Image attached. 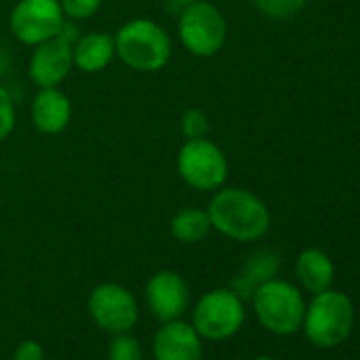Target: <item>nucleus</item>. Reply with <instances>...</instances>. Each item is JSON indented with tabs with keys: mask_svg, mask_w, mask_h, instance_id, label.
Segmentation results:
<instances>
[{
	"mask_svg": "<svg viewBox=\"0 0 360 360\" xmlns=\"http://www.w3.org/2000/svg\"><path fill=\"white\" fill-rule=\"evenodd\" d=\"M176 167L185 185L195 191H219L229 174L225 153L208 138L187 140L180 146Z\"/></svg>",
	"mask_w": 360,
	"mask_h": 360,
	"instance_id": "7",
	"label": "nucleus"
},
{
	"mask_svg": "<svg viewBox=\"0 0 360 360\" xmlns=\"http://www.w3.org/2000/svg\"><path fill=\"white\" fill-rule=\"evenodd\" d=\"M198 3V0H167V11H174V13H180L183 9H187L189 5Z\"/></svg>",
	"mask_w": 360,
	"mask_h": 360,
	"instance_id": "24",
	"label": "nucleus"
},
{
	"mask_svg": "<svg viewBox=\"0 0 360 360\" xmlns=\"http://www.w3.org/2000/svg\"><path fill=\"white\" fill-rule=\"evenodd\" d=\"M115 58V37L106 32H89L72 45V62L83 72H100Z\"/></svg>",
	"mask_w": 360,
	"mask_h": 360,
	"instance_id": "15",
	"label": "nucleus"
},
{
	"mask_svg": "<svg viewBox=\"0 0 360 360\" xmlns=\"http://www.w3.org/2000/svg\"><path fill=\"white\" fill-rule=\"evenodd\" d=\"M115 56L131 70L157 72L172 58V41L167 32L150 20H131L115 34Z\"/></svg>",
	"mask_w": 360,
	"mask_h": 360,
	"instance_id": "2",
	"label": "nucleus"
},
{
	"mask_svg": "<svg viewBox=\"0 0 360 360\" xmlns=\"http://www.w3.org/2000/svg\"><path fill=\"white\" fill-rule=\"evenodd\" d=\"M180 131L187 140H198V138H206L210 131V121L208 115L202 108H189L180 117Z\"/></svg>",
	"mask_w": 360,
	"mask_h": 360,
	"instance_id": "19",
	"label": "nucleus"
},
{
	"mask_svg": "<svg viewBox=\"0 0 360 360\" xmlns=\"http://www.w3.org/2000/svg\"><path fill=\"white\" fill-rule=\"evenodd\" d=\"M244 320V299L231 288H214L202 295L195 303L191 324L202 339L223 341L240 333Z\"/></svg>",
	"mask_w": 360,
	"mask_h": 360,
	"instance_id": "5",
	"label": "nucleus"
},
{
	"mask_svg": "<svg viewBox=\"0 0 360 360\" xmlns=\"http://www.w3.org/2000/svg\"><path fill=\"white\" fill-rule=\"evenodd\" d=\"M72 66V43L58 34L37 45L28 64V75L37 87H58L70 75Z\"/></svg>",
	"mask_w": 360,
	"mask_h": 360,
	"instance_id": "11",
	"label": "nucleus"
},
{
	"mask_svg": "<svg viewBox=\"0 0 360 360\" xmlns=\"http://www.w3.org/2000/svg\"><path fill=\"white\" fill-rule=\"evenodd\" d=\"M354 303L341 290H322L314 295L309 305H305L303 333L316 347H337L341 345L354 328Z\"/></svg>",
	"mask_w": 360,
	"mask_h": 360,
	"instance_id": "3",
	"label": "nucleus"
},
{
	"mask_svg": "<svg viewBox=\"0 0 360 360\" xmlns=\"http://www.w3.org/2000/svg\"><path fill=\"white\" fill-rule=\"evenodd\" d=\"M60 5L68 20L81 22V20H87L98 13L102 0H60Z\"/></svg>",
	"mask_w": 360,
	"mask_h": 360,
	"instance_id": "21",
	"label": "nucleus"
},
{
	"mask_svg": "<svg viewBox=\"0 0 360 360\" xmlns=\"http://www.w3.org/2000/svg\"><path fill=\"white\" fill-rule=\"evenodd\" d=\"M202 337L193 324L185 320H169L155 333L153 356L155 360H202Z\"/></svg>",
	"mask_w": 360,
	"mask_h": 360,
	"instance_id": "12",
	"label": "nucleus"
},
{
	"mask_svg": "<svg viewBox=\"0 0 360 360\" xmlns=\"http://www.w3.org/2000/svg\"><path fill=\"white\" fill-rule=\"evenodd\" d=\"M64 22L60 0H20L11 11L13 37L30 47L58 37Z\"/></svg>",
	"mask_w": 360,
	"mask_h": 360,
	"instance_id": "8",
	"label": "nucleus"
},
{
	"mask_svg": "<svg viewBox=\"0 0 360 360\" xmlns=\"http://www.w3.org/2000/svg\"><path fill=\"white\" fill-rule=\"evenodd\" d=\"M32 123L43 134H60L68 127L72 117V104L58 87H41L32 100Z\"/></svg>",
	"mask_w": 360,
	"mask_h": 360,
	"instance_id": "13",
	"label": "nucleus"
},
{
	"mask_svg": "<svg viewBox=\"0 0 360 360\" xmlns=\"http://www.w3.org/2000/svg\"><path fill=\"white\" fill-rule=\"evenodd\" d=\"M252 3L271 20H290L305 7L307 0H252Z\"/></svg>",
	"mask_w": 360,
	"mask_h": 360,
	"instance_id": "18",
	"label": "nucleus"
},
{
	"mask_svg": "<svg viewBox=\"0 0 360 360\" xmlns=\"http://www.w3.org/2000/svg\"><path fill=\"white\" fill-rule=\"evenodd\" d=\"M108 360H142V347L138 339L127 333H117L108 345Z\"/></svg>",
	"mask_w": 360,
	"mask_h": 360,
	"instance_id": "20",
	"label": "nucleus"
},
{
	"mask_svg": "<svg viewBox=\"0 0 360 360\" xmlns=\"http://www.w3.org/2000/svg\"><path fill=\"white\" fill-rule=\"evenodd\" d=\"M13 360H45V349L39 341H22L13 352Z\"/></svg>",
	"mask_w": 360,
	"mask_h": 360,
	"instance_id": "23",
	"label": "nucleus"
},
{
	"mask_svg": "<svg viewBox=\"0 0 360 360\" xmlns=\"http://www.w3.org/2000/svg\"><path fill=\"white\" fill-rule=\"evenodd\" d=\"M295 276L299 284L311 292L318 295L322 290H328L335 278V265L330 257L320 248H305L295 263Z\"/></svg>",
	"mask_w": 360,
	"mask_h": 360,
	"instance_id": "14",
	"label": "nucleus"
},
{
	"mask_svg": "<svg viewBox=\"0 0 360 360\" xmlns=\"http://www.w3.org/2000/svg\"><path fill=\"white\" fill-rule=\"evenodd\" d=\"M178 37L195 58H212L227 39L225 15L206 0H198L178 13Z\"/></svg>",
	"mask_w": 360,
	"mask_h": 360,
	"instance_id": "6",
	"label": "nucleus"
},
{
	"mask_svg": "<svg viewBox=\"0 0 360 360\" xmlns=\"http://www.w3.org/2000/svg\"><path fill=\"white\" fill-rule=\"evenodd\" d=\"M276 271H278V257L269 250H261L246 263L244 271L233 280L231 290L238 292L242 299L252 297L257 286L271 280L276 276Z\"/></svg>",
	"mask_w": 360,
	"mask_h": 360,
	"instance_id": "16",
	"label": "nucleus"
},
{
	"mask_svg": "<svg viewBox=\"0 0 360 360\" xmlns=\"http://www.w3.org/2000/svg\"><path fill=\"white\" fill-rule=\"evenodd\" d=\"M172 236L183 244H198L208 238L212 223L204 208H183L172 217Z\"/></svg>",
	"mask_w": 360,
	"mask_h": 360,
	"instance_id": "17",
	"label": "nucleus"
},
{
	"mask_svg": "<svg viewBox=\"0 0 360 360\" xmlns=\"http://www.w3.org/2000/svg\"><path fill=\"white\" fill-rule=\"evenodd\" d=\"M252 307L257 320L274 335H295L305 316V301L301 290L284 280H267L252 292Z\"/></svg>",
	"mask_w": 360,
	"mask_h": 360,
	"instance_id": "4",
	"label": "nucleus"
},
{
	"mask_svg": "<svg viewBox=\"0 0 360 360\" xmlns=\"http://www.w3.org/2000/svg\"><path fill=\"white\" fill-rule=\"evenodd\" d=\"M206 210L212 229L236 242H255L263 238L271 225L265 202L240 187H221Z\"/></svg>",
	"mask_w": 360,
	"mask_h": 360,
	"instance_id": "1",
	"label": "nucleus"
},
{
	"mask_svg": "<svg viewBox=\"0 0 360 360\" xmlns=\"http://www.w3.org/2000/svg\"><path fill=\"white\" fill-rule=\"evenodd\" d=\"M15 127V106L11 94L0 85V142L9 138Z\"/></svg>",
	"mask_w": 360,
	"mask_h": 360,
	"instance_id": "22",
	"label": "nucleus"
},
{
	"mask_svg": "<svg viewBox=\"0 0 360 360\" xmlns=\"http://www.w3.org/2000/svg\"><path fill=\"white\" fill-rule=\"evenodd\" d=\"M144 295L150 314L161 322L178 320L189 307V286L183 276L172 269H161L150 276Z\"/></svg>",
	"mask_w": 360,
	"mask_h": 360,
	"instance_id": "10",
	"label": "nucleus"
},
{
	"mask_svg": "<svg viewBox=\"0 0 360 360\" xmlns=\"http://www.w3.org/2000/svg\"><path fill=\"white\" fill-rule=\"evenodd\" d=\"M252 360H276V358H271V356H257V358H252Z\"/></svg>",
	"mask_w": 360,
	"mask_h": 360,
	"instance_id": "25",
	"label": "nucleus"
},
{
	"mask_svg": "<svg viewBox=\"0 0 360 360\" xmlns=\"http://www.w3.org/2000/svg\"><path fill=\"white\" fill-rule=\"evenodd\" d=\"M87 311L91 320L106 333H127L138 322V303L134 295L115 282L98 284L89 299H87Z\"/></svg>",
	"mask_w": 360,
	"mask_h": 360,
	"instance_id": "9",
	"label": "nucleus"
}]
</instances>
